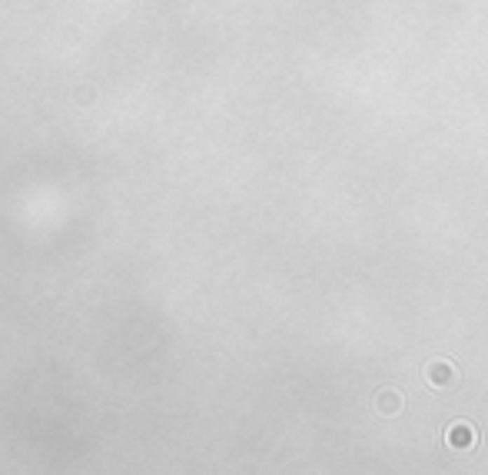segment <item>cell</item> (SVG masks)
Segmentation results:
<instances>
[{"mask_svg":"<svg viewBox=\"0 0 488 475\" xmlns=\"http://www.w3.org/2000/svg\"><path fill=\"white\" fill-rule=\"evenodd\" d=\"M449 442L455 449H459V446H472V429H468V425H455L449 432Z\"/></svg>","mask_w":488,"mask_h":475,"instance_id":"cell-1","label":"cell"}]
</instances>
